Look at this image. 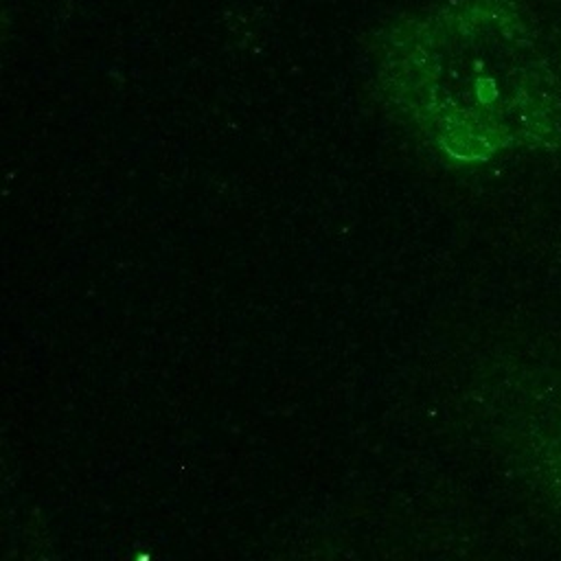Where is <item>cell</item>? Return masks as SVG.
Wrapping results in <instances>:
<instances>
[{"label": "cell", "mask_w": 561, "mask_h": 561, "mask_svg": "<svg viewBox=\"0 0 561 561\" xmlns=\"http://www.w3.org/2000/svg\"><path fill=\"white\" fill-rule=\"evenodd\" d=\"M449 44V121L467 158L561 147V75L528 0H469Z\"/></svg>", "instance_id": "cell-1"}, {"label": "cell", "mask_w": 561, "mask_h": 561, "mask_svg": "<svg viewBox=\"0 0 561 561\" xmlns=\"http://www.w3.org/2000/svg\"><path fill=\"white\" fill-rule=\"evenodd\" d=\"M543 489L552 493V506L561 511V410L543 421Z\"/></svg>", "instance_id": "cell-2"}, {"label": "cell", "mask_w": 561, "mask_h": 561, "mask_svg": "<svg viewBox=\"0 0 561 561\" xmlns=\"http://www.w3.org/2000/svg\"><path fill=\"white\" fill-rule=\"evenodd\" d=\"M554 59H557V68L561 75V18L554 24Z\"/></svg>", "instance_id": "cell-3"}]
</instances>
